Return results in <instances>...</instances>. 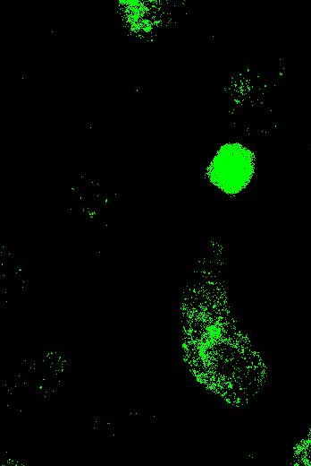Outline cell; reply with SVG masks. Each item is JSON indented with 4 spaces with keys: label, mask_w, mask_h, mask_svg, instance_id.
I'll return each instance as SVG.
<instances>
[{
    "label": "cell",
    "mask_w": 311,
    "mask_h": 466,
    "mask_svg": "<svg viewBox=\"0 0 311 466\" xmlns=\"http://www.w3.org/2000/svg\"><path fill=\"white\" fill-rule=\"evenodd\" d=\"M252 171L253 162L249 151L241 145L228 144L214 157L210 177L222 190L236 193L247 186Z\"/></svg>",
    "instance_id": "obj_1"
}]
</instances>
